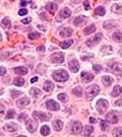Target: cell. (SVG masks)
<instances>
[{
    "instance_id": "1",
    "label": "cell",
    "mask_w": 122,
    "mask_h": 137,
    "mask_svg": "<svg viewBox=\"0 0 122 137\" xmlns=\"http://www.w3.org/2000/svg\"><path fill=\"white\" fill-rule=\"evenodd\" d=\"M53 78L56 80L57 82H64L68 79L69 75L66 70H63V69H60V70H57L53 73Z\"/></svg>"
},
{
    "instance_id": "2",
    "label": "cell",
    "mask_w": 122,
    "mask_h": 137,
    "mask_svg": "<svg viewBox=\"0 0 122 137\" xmlns=\"http://www.w3.org/2000/svg\"><path fill=\"white\" fill-rule=\"evenodd\" d=\"M99 91H100L99 86L94 84V85H91V86H89V87L86 88V91H85V94H86L88 98L93 99L94 97H96V96L99 93Z\"/></svg>"
},
{
    "instance_id": "3",
    "label": "cell",
    "mask_w": 122,
    "mask_h": 137,
    "mask_svg": "<svg viewBox=\"0 0 122 137\" xmlns=\"http://www.w3.org/2000/svg\"><path fill=\"white\" fill-rule=\"evenodd\" d=\"M108 102L104 99H101L97 102V110L100 114H104L106 112V110L108 109Z\"/></svg>"
},
{
    "instance_id": "4",
    "label": "cell",
    "mask_w": 122,
    "mask_h": 137,
    "mask_svg": "<svg viewBox=\"0 0 122 137\" xmlns=\"http://www.w3.org/2000/svg\"><path fill=\"white\" fill-rule=\"evenodd\" d=\"M33 116L35 117V118L39 119V120H41V121H48L49 119H51V114H46V113H43V112H34V114H33Z\"/></svg>"
},
{
    "instance_id": "5",
    "label": "cell",
    "mask_w": 122,
    "mask_h": 137,
    "mask_svg": "<svg viewBox=\"0 0 122 137\" xmlns=\"http://www.w3.org/2000/svg\"><path fill=\"white\" fill-rule=\"evenodd\" d=\"M51 61L53 63H58V64L63 63V61H64V55L62 54V53H55V54L52 55Z\"/></svg>"
},
{
    "instance_id": "6",
    "label": "cell",
    "mask_w": 122,
    "mask_h": 137,
    "mask_svg": "<svg viewBox=\"0 0 122 137\" xmlns=\"http://www.w3.org/2000/svg\"><path fill=\"white\" fill-rule=\"evenodd\" d=\"M68 66H69L70 71L73 72V73L78 72V70H79V64H78V61H77L76 59H72V60H70V62H69V64H68Z\"/></svg>"
},
{
    "instance_id": "7",
    "label": "cell",
    "mask_w": 122,
    "mask_h": 137,
    "mask_svg": "<svg viewBox=\"0 0 122 137\" xmlns=\"http://www.w3.org/2000/svg\"><path fill=\"white\" fill-rule=\"evenodd\" d=\"M106 120L109 121V122H111V123L116 124V123L118 122V117H117V115H116V113H115L114 111H110V112L106 115Z\"/></svg>"
},
{
    "instance_id": "8",
    "label": "cell",
    "mask_w": 122,
    "mask_h": 137,
    "mask_svg": "<svg viewBox=\"0 0 122 137\" xmlns=\"http://www.w3.org/2000/svg\"><path fill=\"white\" fill-rule=\"evenodd\" d=\"M37 127H38V123L35 120L30 119V120L27 121V129H28L30 132H35Z\"/></svg>"
},
{
    "instance_id": "9",
    "label": "cell",
    "mask_w": 122,
    "mask_h": 137,
    "mask_svg": "<svg viewBox=\"0 0 122 137\" xmlns=\"http://www.w3.org/2000/svg\"><path fill=\"white\" fill-rule=\"evenodd\" d=\"M46 107H47L48 110H51V111H58V110L60 109L59 105L57 104L55 100H48L47 104H46Z\"/></svg>"
},
{
    "instance_id": "10",
    "label": "cell",
    "mask_w": 122,
    "mask_h": 137,
    "mask_svg": "<svg viewBox=\"0 0 122 137\" xmlns=\"http://www.w3.org/2000/svg\"><path fill=\"white\" fill-rule=\"evenodd\" d=\"M82 130H83L82 123L78 122V121H75L74 123H73V125H72V133L73 134H79L82 132Z\"/></svg>"
},
{
    "instance_id": "11",
    "label": "cell",
    "mask_w": 122,
    "mask_h": 137,
    "mask_svg": "<svg viewBox=\"0 0 122 137\" xmlns=\"http://www.w3.org/2000/svg\"><path fill=\"white\" fill-rule=\"evenodd\" d=\"M80 78H82V81L86 83V82H90V81H92V80H93L94 75H93L92 73L82 72V76H80Z\"/></svg>"
},
{
    "instance_id": "12",
    "label": "cell",
    "mask_w": 122,
    "mask_h": 137,
    "mask_svg": "<svg viewBox=\"0 0 122 137\" xmlns=\"http://www.w3.org/2000/svg\"><path fill=\"white\" fill-rule=\"evenodd\" d=\"M101 38H102V35H101V34H98V35H96L94 39H92V40H89V41L86 42V45L94 46V45H96V44H98V43L101 41Z\"/></svg>"
},
{
    "instance_id": "13",
    "label": "cell",
    "mask_w": 122,
    "mask_h": 137,
    "mask_svg": "<svg viewBox=\"0 0 122 137\" xmlns=\"http://www.w3.org/2000/svg\"><path fill=\"white\" fill-rule=\"evenodd\" d=\"M28 104H30V99L28 98H21V99H19L16 102V105H18V107H19V108H24V107L28 106Z\"/></svg>"
},
{
    "instance_id": "14",
    "label": "cell",
    "mask_w": 122,
    "mask_h": 137,
    "mask_svg": "<svg viewBox=\"0 0 122 137\" xmlns=\"http://www.w3.org/2000/svg\"><path fill=\"white\" fill-rule=\"evenodd\" d=\"M73 34V31L70 28V27H65L63 28L61 32H60V36L65 38V37H70L71 35Z\"/></svg>"
},
{
    "instance_id": "15",
    "label": "cell",
    "mask_w": 122,
    "mask_h": 137,
    "mask_svg": "<svg viewBox=\"0 0 122 137\" xmlns=\"http://www.w3.org/2000/svg\"><path fill=\"white\" fill-rule=\"evenodd\" d=\"M59 15H60L62 18H68L70 15H71V11H70V9L69 8H63L61 11H60Z\"/></svg>"
},
{
    "instance_id": "16",
    "label": "cell",
    "mask_w": 122,
    "mask_h": 137,
    "mask_svg": "<svg viewBox=\"0 0 122 137\" xmlns=\"http://www.w3.org/2000/svg\"><path fill=\"white\" fill-rule=\"evenodd\" d=\"M1 27L3 28H10L11 27V22H10V19L8 17H4L1 21Z\"/></svg>"
},
{
    "instance_id": "17",
    "label": "cell",
    "mask_w": 122,
    "mask_h": 137,
    "mask_svg": "<svg viewBox=\"0 0 122 137\" xmlns=\"http://www.w3.org/2000/svg\"><path fill=\"white\" fill-rule=\"evenodd\" d=\"M14 72L16 74H19V75H25V74L28 73V69L26 67H24V66H19V67H16L14 69Z\"/></svg>"
},
{
    "instance_id": "18",
    "label": "cell",
    "mask_w": 122,
    "mask_h": 137,
    "mask_svg": "<svg viewBox=\"0 0 122 137\" xmlns=\"http://www.w3.org/2000/svg\"><path fill=\"white\" fill-rule=\"evenodd\" d=\"M102 80H103V83L106 85V86H109V85H111L114 81V79H113L111 76H108V75H106V76H104L103 78H102Z\"/></svg>"
},
{
    "instance_id": "19",
    "label": "cell",
    "mask_w": 122,
    "mask_h": 137,
    "mask_svg": "<svg viewBox=\"0 0 122 137\" xmlns=\"http://www.w3.org/2000/svg\"><path fill=\"white\" fill-rule=\"evenodd\" d=\"M94 32H96V27H95V25H90L89 27H86L85 29H84L85 35H91V34H93Z\"/></svg>"
},
{
    "instance_id": "20",
    "label": "cell",
    "mask_w": 122,
    "mask_h": 137,
    "mask_svg": "<svg viewBox=\"0 0 122 137\" xmlns=\"http://www.w3.org/2000/svg\"><path fill=\"white\" fill-rule=\"evenodd\" d=\"M53 126H54L56 131H60L62 129V127H63V122L61 120H55L53 122Z\"/></svg>"
},
{
    "instance_id": "21",
    "label": "cell",
    "mask_w": 122,
    "mask_h": 137,
    "mask_svg": "<svg viewBox=\"0 0 122 137\" xmlns=\"http://www.w3.org/2000/svg\"><path fill=\"white\" fill-rule=\"evenodd\" d=\"M53 88H54V84H53V82L51 81H46L45 82V84H44V90L48 92H50V91H53Z\"/></svg>"
},
{
    "instance_id": "22",
    "label": "cell",
    "mask_w": 122,
    "mask_h": 137,
    "mask_svg": "<svg viewBox=\"0 0 122 137\" xmlns=\"http://www.w3.org/2000/svg\"><path fill=\"white\" fill-rule=\"evenodd\" d=\"M72 44H73V40H67L65 42L60 43V47H61L62 49H68Z\"/></svg>"
},
{
    "instance_id": "23",
    "label": "cell",
    "mask_w": 122,
    "mask_h": 137,
    "mask_svg": "<svg viewBox=\"0 0 122 137\" xmlns=\"http://www.w3.org/2000/svg\"><path fill=\"white\" fill-rule=\"evenodd\" d=\"M46 8L50 11V12H55L57 9V5L54 3V2H49L46 6Z\"/></svg>"
},
{
    "instance_id": "24",
    "label": "cell",
    "mask_w": 122,
    "mask_h": 137,
    "mask_svg": "<svg viewBox=\"0 0 122 137\" xmlns=\"http://www.w3.org/2000/svg\"><path fill=\"white\" fill-rule=\"evenodd\" d=\"M85 20V17L84 15H80V16H77V17L74 18V20H73V23H74L75 26H79V25H82L84 21Z\"/></svg>"
},
{
    "instance_id": "25",
    "label": "cell",
    "mask_w": 122,
    "mask_h": 137,
    "mask_svg": "<svg viewBox=\"0 0 122 137\" xmlns=\"http://www.w3.org/2000/svg\"><path fill=\"white\" fill-rule=\"evenodd\" d=\"M4 128H5L6 130H8L9 132H14V131H16V130H18V128L19 127H18L15 124H11V123H9V124H6Z\"/></svg>"
},
{
    "instance_id": "26",
    "label": "cell",
    "mask_w": 122,
    "mask_h": 137,
    "mask_svg": "<svg viewBox=\"0 0 122 137\" xmlns=\"http://www.w3.org/2000/svg\"><path fill=\"white\" fill-rule=\"evenodd\" d=\"M121 92H122V87L119 86V85H116V86L114 87V90L112 91V96L113 97H117V96H119Z\"/></svg>"
},
{
    "instance_id": "27",
    "label": "cell",
    "mask_w": 122,
    "mask_h": 137,
    "mask_svg": "<svg viewBox=\"0 0 122 137\" xmlns=\"http://www.w3.org/2000/svg\"><path fill=\"white\" fill-rule=\"evenodd\" d=\"M105 12H106V10H105V8H104L103 6H99V7H97V8H96V11H95L96 15H100V16L105 15Z\"/></svg>"
},
{
    "instance_id": "28",
    "label": "cell",
    "mask_w": 122,
    "mask_h": 137,
    "mask_svg": "<svg viewBox=\"0 0 122 137\" xmlns=\"http://www.w3.org/2000/svg\"><path fill=\"white\" fill-rule=\"evenodd\" d=\"M41 134L43 135V136H46V135H49L50 134V128L48 127V126H43V127H41Z\"/></svg>"
},
{
    "instance_id": "29",
    "label": "cell",
    "mask_w": 122,
    "mask_h": 137,
    "mask_svg": "<svg viewBox=\"0 0 122 137\" xmlns=\"http://www.w3.org/2000/svg\"><path fill=\"white\" fill-rule=\"evenodd\" d=\"M112 134L115 137H122V128H115L113 130Z\"/></svg>"
},
{
    "instance_id": "30",
    "label": "cell",
    "mask_w": 122,
    "mask_h": 137,
    "mask_svg": "<svg viewBox=\"0 0 122 137\" xmlns=\"http://www.w3.org/2000/svg\"><path fill=\"white\" fill-rule=\"evenodd\" d=\"M113 40H115L117 43H120V42H122V34L121 33H119V32L115 33V34L113 35Z\"/></svg>"
},
{
    "instance_id": "31",
    "label": "cell",
    "mask_w": 122,
    "mask_h": 137,
    "mask_svg": "<svg viewBox=\"0 0 122 137\" xmlns=\"http://www.w3.org/2000/svg\"><path fill=\"white\" fill-rule=\"evenodd\" d=\"M13 83H14L15 85H18V86H21V85H24V83H25V79H22L21 77H16V78L14 79Z\"/></svg>"
},
{
    "instance_id": "32",
    "label": "cell",
    "mask_w": 122,
    "mask_h": 137,
    "mask_svg": "<svg viewBox=\"0 0 122 137\" xmlns=\"http://www.w3.org/2000/svg\"><path fill=\"white\" fill-rule=\"evenodd\" d=\"M113 11L117 14H121L122 13V6L121 5H118V4H115L113 6Z\"/></svg>"
},
{
    "instance_id": "33",
    "label": "cell",
    "mask_w": 122,
    "mask_h": 137,
    "mask_svg": "<svg viewBox=\"0 0 122 137\" xmlns=\"http://www.w3.org/2000/svg\"><path fill=\"white\" fill-rule=\"evenodd\" d=\"M31 94L33 96V97H38V96H40L41 94V91L37 88V87H33L32 90H31Z\"/></svg>"
},
{
    "instance_id": "34",
    "label": "cell",
    "mask_w": 122,
    "mask_h": 137,
    "mask_svg": "<svg viewBox=\"0 0 122 137\" xmlns=\"http://www.w3.org/2000/svg\"><path fill=\"white\" fill-rule=\"evenodd\" d=\"M41 37V34L40 33H31L28 35V39L30 40H36V39H39Z\"/></svg>"
},
{
    "instance_id": "35",
    "label": "cell",
    "mask_w": 122,
    "mask_h": 137,
    "mask_svg": "<svg viewBox=\"0 0 122 137\" xmlns=\"http://www.w3.org/2000/svg\"><path fill=\"white\" fill-rule=\"evenodd\" d=\"M93 130H94V128L92 127V126H86V127H85V136L91 135L92 132H93Z\"/></svg>"
},
{
    "instance_id": "36",
    "label": "cell",
    "mask_w": 122,
    "mask_h": 137,
    "mask_svg": "<svg viewBox=\"0 0 122 137\" xmlns=\"http://www.w3.org/2000/svg\"><path fill=\"white\" fill-rule=\"evenodd\" d=\"M14 116H15V112H14L13 110H9V111L7 112V114H6V117H5V118L8 120V119H12Z\"/></svg>"
},
{
    "instance_id": "37",
    "label": "cell",
    "mask_w": 122,
    "mask_h": 137,
    "mask_svg": "<svg viewBox=\"0 0 122 137\" xmlns=\"http://www.w3.org/2000/svg\"><path fill=\"white\" fill-rule=\"evenodd\" d=\"M113 50H112V47L111 46H104L102 48V52L103 53H111Z\"/></svg>"
},
{
    "instance_id": "38",
    "label": "cell",
    "mask_w": 122,
    "mask_h": 137,
    "mask_svg": "<svg viewBox=\"0 0 122 137\" xmlns=\"http://www.w3.org/2000/svg\"><path fill=\"white\" fill-rule=\"evenodd\" d=\"M72 92H73V94H75V96L80 97V96H82V93H83V91H82V88H80V87H75V88H73Z\"/></svg>"
},
{
    "instance_id": "39",
    "label": "cell",
    "mask_w": 122,
    "mask_h": 137,
    "mask_svg": "<svg viewBox=\"0 0 122 137\" xmlns=\"http://www.w3.org/2000/svg\"><path fill=\"white\" fill-rule=\"evenodd\" d=\"M108 127H109V124L107 121H101V129L102 130H106Z\"/></svg>"
},
{
    "instance_id": "40",
    "label": "cell",
    "mask_w": 122,
    "mask_h": 137,
    "mask_svg": "<svg viewBox=\"0 0 122 137\" xmlns=\"http://www.w3.org/2000/svg\"><path fill=\"white\" fill-rule=\"evenodd\" d=\"M57 98H58L59 100H61V102H65V100H67V98H66V94H65V93H59Z\"/></svg>"
},
{
    "instance_id": "41",
    "label": "cell",
    "mask_w": 122,
    "mask_h": 137,
    "mask_svg": "<svg viewBox=\"0 0 122 137\" xmlns=\"http://www.w3.org/2000/svg\"><path fill=\"white\" fill-rule=\"evenodd\" d=\"M93 68H94V70L96 72H100L102 70V66L101 65H97V64H95L94 66H93Z\"/></svg>"
},
{
    "instance_id": "42",
    "label": "cell",
    "mask_w": 122,
    "mask_h": 137,
    "mask_svg": "<svg viewBox=\"0 0 122 137\" xmlns=\"http://www.w3.org/2000/svg\"><path fill=\"white\" fill-rule=\"evenodd\" d=\"M21 94V91H11V97L12 98H15L16 96H19Z\"/></svg>"
},
{
    "instance_id": "43",
    "label": "cell",
    "mask_w": 122,
    "mask_h": 137,
    "mask_svg": "<svg viewBox=\"0 0 122 137\" xmlns=\"http://www.w3.org/2000/svg\"><path fill=\"white\" fill-rule=\"evenodd\" d=\"M27 114H25V113H21L20 115L19 116V121H24V120H26L27 119Z\"/></svg>"
},
{
    "instance_id": "44",
    "label": "cell",
    "mask_w": 122,
    "mask_h": 137,
    "mask_svg": "<svg viewBox=\"0 0 122 137\" xmlns=\"http://www.w3.org/2000/svg\"><path fill=\"white\" fill-rule=\"evenodd\" d=\"M27 13H28V10H27L26 8H21L19 11V15H26Z\"/></svg>"
},
{
    "instance_id": "45",
    "label": "cell",
    "mask_w": 122,
    "mask_h": 137,
    "mask_svg": "<svg viewBox=\"0 0 122 137\" xmlns=\"http://www.w3.org/2000/svg\"><path fill=\"white\" fill-rule=\"evenodd\" d=\"M37 50L39 53H44V52H45V47H44V46H39Z\"/></svg>"
},
{
    "instance_id": "46",
    "label": "cell",
    "mask_w": 122,
    "mask_h": 137,
    "mask_svg": "<svg viewBox=\"0 0 122 137\" xmlns=\"http://www.w3.org/2000/svg\"><path fill=\"white\" fill-rule=\"evenodd\" d=\"M6 74V69L4 67H0V76H3Z\"/></svg>"
},
{
    "instance_id": "47",
    "label": "cell",
    "mask_w": 122,
    "mask_h": 137,
    "mask_svg": "<svg viewBox=\"0 0 122 137\" xmlns=\"http://www.w3.org/2000/svg\"><path fill=\"white\" fill-rule=\"evenodd\" d=\"M84 5H85V10H90V3H89V1H85L84 2Z\"/></svg>"
},
{
    "instance_id": "48",
    "label": "cell",
    "mask_w": 122,
    "mask_h": 137,
    "mask_svg": "<svg viewBox=\"0 0 122 137\" xmlns=\"http://www.w3.org/2000/svg\"><path fill=\"white\" fill-rule=\"evenodd\" d=\"M32 21V18L28 17V18H25V19H22V23H28V22H31Z\"/></svg>"
},
{
    "instance_id": "49",
    "label": "cell",
    "mask_w": 122,
    "mask_h": 137,
    "mask_svg": "<svg viewBox=\"0 0 122 137\" xmlns=\"http://www.w3.org/2000/svg\"><path fill=\"white\" fill-rule=\"evenodd\" d=\"M4 111H5V108H4V106L0 104V115H1V114H3V113H4Z\"/></svg>"
},
{
    "instance_id": "50",
    "label": "cell",
    "mask_w": 122,
    "mask_h": 137,
    "mask_svg": "<svg viewBox=\"0 0 122 137\" xmlns=\"http://www.w3.org/2000/svg\"><path fill=\"white\" fill-rule=\"evenodd\" d=\"M38 81V77L37 76H35V77H32V79H31V82L32 83H35V82Z\"/></svg>"
},
{
    "instance_id": "51",
    "label": "cell",
    "mask_w": 122,
    "mask_h": 137,
    "mask_svg": "<svg viewBox=\"0 0 122 137\" xmlns=\"http://www.w3.org/2000/svg\"><path fill=\"white\" fill-rule=\"evenodd\" d=\"M28 3H31V2H28V1H21V2H20V5H21V6H26Z\"/></svg>"
},
{
    "instance_id": "52",
    "label": "cell",
    "mask_w": 122,
    "mask_h": 137,
    "mask_svg": "<svg viewBox=\"0 0 122 137\" xmlns=\"http://www.w3.org/2000/svg\"><path fill=\"white\" fill-rule=\"evenodd\" d=\"M115 105H117V106H121V105H122V100H117V102L115 103Z\"/></svg>"
},
{
    "instance_id": "53",
    "label": "cell",
    "mask_w": 122,
    "mask_h": 137,
    "mask_svg": "<svg viewBox=\"0 0 122 137\" xmlns=\"http://www.w3.org/2000/svg\"><path fill=\"white\" fill-rule=\"evenodd\" d=\"M90 122H91V123H96V119L91 117V118H90Z\"/></svg>"
},
{
    "instance_id": "54",
    "label": "cell",
    "mask_w": 122,
    "mask_h": 137,
    "mask_svg": "<svg viewBox=\"0 0 122 137\" xmlns=\"http://www.w3.org/2000/svg\"><path fill=\"white\" fill-rule=\"evenodd\" d=\"M18 137H27V136H24V135H19V136H18Z\"/></svg>"
},
{
    "instance_id": "55",
    "label": "cell",
    "mask_w": 122,
    "mask_h": 137,
    "mask_svg": "<svg viewBox=\"0 0 122 137\" xmlns=\"http://www.w3.org/2000/svg\"><path fill=\"white\" fill-rule=\"evenodd\" d=\"M100 137H107V136H105V135H102V136H100Z\"/></svg>"
},
{
    "instance_id": "56",
    "label": "cell",
    "mask_w": 122,
    "mask_h": 137,
    "mask_svg": "<svg viewBox=\"0 0 122 137\" xmlns=\"http://www.w3.org/2000/svg\"><path fill=\"white\" fill-rule=\"evenodd\" d=\"M0 41H1V35H0Z\"/></svg>"
}]
</instances>
